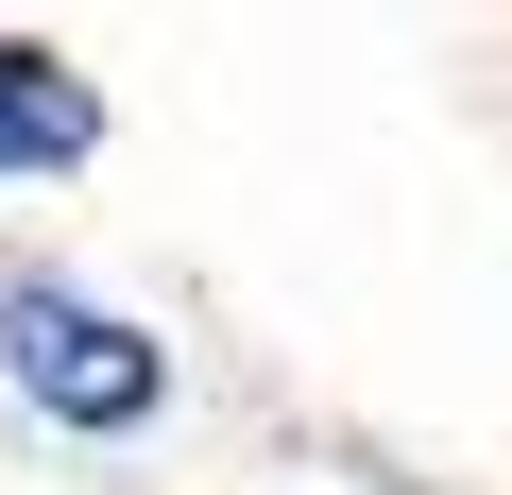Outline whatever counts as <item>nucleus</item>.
<instances>
[{
	"label": "nucleus",
	"instance_id": "f03ea898",
	"mask_svg": "<svg viewBox=\"0 0 512 495\" xmlns=\"http://www.w3.org/2000/svg\"><path fill=\"white\" fill-rule=\"evenodd\" d=\"M86 137H103L86 69L35 52V35H0V171H86Z\"/></svg>",
	"mask_w": 512,
	"mask_h": 495
},
{
	"label": "nucleus",
	"instance_id": "f257e3e1",
	"mask_svg": "<svg viewBox=\"0 0 512 495\" xmlns=\"http://www.w3.org/2000/svg\"><path fill=\"white\" fill-rule=\"evenodd\" d=\"M0 376H18L52 427H86V444H120V427L171 410V342L120 325V308L69 291V274H0Z\"/></svg>",
	"mask_w": 512,
	"mask_h": 495
}]
</instances>
